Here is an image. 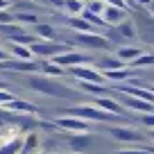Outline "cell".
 <instances>
[{
  "mask_svg": "<svg viewBox=\"0 0 154 154\" xmlns=\"http://www.w3.org/2000/svg\"><path fill=\"white\" fill-rule=\"evenodd\" d=\"M7 5H9L7 0H0V11H7Z\"/></svg>",
  "mask_w": 154,
  "mask_h": 154,
  "instance_id": "35",
  "label": "cell"
},
{
  "mask_svg": "<svg viewBox=\"0 0 154 154\" xmlns=\"http://www.w3.org/2000/svg\"><path fill=\"white\" fill-rule=\"evenodd\" d=\"M0 109L5 111H11V113H16V116H34L36 113V106L34 104H29V102H23V100H18V97H16V100H11L9 104H5V106H0Z\"/></svg>",
  "mask_w": 154,
  "mask_h": 154,
  "instance_id": "11",
  "label": "cell"
},
{
  "mask_svg": "<svg viewBox=\"0 0 154 154\" xmlns=\"http://www.w3.org/2000/svg\"><path fill=\"white\" fill-rule=\"evenodd\" d=\"M82 2H84V0H82Z\"/></svg>",
  "mask_w": 154,
  "mask_h": 154,
  "instance_id": "42",
  "label": "cell"
},
{
  "mask_svg": "<svg viewBox=\"0 0 154 154\" xmlns=\"http://www.w3.org/2000/svg\"><path fill=\"white\" fill-rule=\"evenodd\" d=\"M0 88H7V84H5V82H2V79H0Z\"/></svg>",
  "mask_w": 154,
  "mask_h": 154,
  "instance_id": "37",
  "label": "cell"
},
{
  "mask_svg": "<svg viewBox=\"0 0 154 154\" xmlns=\"http://www.w3.org/2000/svg\"><path fill=\"white\" fill-rule=\"evenodd\" d=\"M68 50H72L70 43H57V41H34L32 45H29V52H32V57H38V59H54L59 57V54L68 52Z\"/></svg>",
  "mask_w": 154,
  "mask_h": 154,
  "instance_id": "3",
  "label": "cell"
},
{
  "mask_svg": "<svg viewBox=\"0 0 154 154\" xmlns=\"http://www.w3.org/2000/svg\"><path fill=\"white\" fill-rule=\"evenodd\" d=\"M48 2H52L54 7H61V9H63V0H48Z\"/></svg>",
  "mask_w": 154,
  "mask_h": 154,
  "instance_id": "34",
  "label": "cell"
},
{
  "mask_svg": "<svg viewBox=\"0 0 154 154\" xmlns=\"http://www.w3.org/2000/svg\"><path fill=\"white\" fill-rule=\"evenodd\" d=\"M131 68H145V66H154V52H143L138 59L129 61Z\"/></svg>",
  "mask_w": 154,
  "mask_h": 154,
  "instance_id": "26",
  "label": "cell"
},
{
  "mask_svg": "<svg viewBox=\"0 0 154 154\" xmlns=\"http://www.w3.org/2000/svg\"><path fill=\"white\" fill-rule=\"evenodd\" d=\"M149 11H152V14H154V0H152V5H149Z\"/></svg>",
  "mask_w": 154,
  "mask_h": 154,
  "instance_id": "38",
  "label": "cell"
},
{
  "mask_svg": "<svg viewBox=\"0 0 154 154\" xmlns=\"http://www.w3.org/2000/svg\"><path fill=\"white\" fill-rule=\"evenodd\" d=\"M93 106H97V109L106 111V113H111V116H120V118H125V116H127L125 109H122L116 100H111V97H97Z\"/></svg>",
  "mask_w": 154,
  "mask_h": 154,
  "instance_id": "12",
  "label": "cell"
},
{
  "mask_svg": "<svg viewBox=\"0 0 154 154\" xmlns=\"http://www.w3.org/2000/svg\"><path fill=\"white\" fill-rule=\"evenodd\" d=\"M57 129H66V131H77V134H88V122L79 120V118H72V116H61L54 120Z\"/></svg>",
  "mask_w": 154,
  "mask_h": 154,
  "instance_id": "8",
  "label": "cell"
},
{
  "mask_svg": "<svg viewBox=\"0 0 154 154\" xmlns=\"http://www.w3.org/2000/svg\"><path fill=\"white\" fill-rule=\"evenodd\" d=\"M104 5H111V7H118V9H125L127 11V2L125 0H102Z\"/></svg>",
  "mask_w": 154,
  "mask_h": 154,
  "instance_id": "30",
  "label": "cell"
},
{
  "mask_svg": "<svg viewBox=\"0 0 154 154\" xmlns=\"http://www.w3.org/2000/svg\"><path fill=\"white\" fill-rule=\"evenodd\" d=\"M143 125L145 127H154V113H145L143 116Z\"/></svg>",
  "mask_w": 154,
  "mask_h": 154,
  "instance_id": "31",
  "label": "cell"
},
{
  "mask_svg": "<svg viewBox=\"0 0 154 154\" xmlns=\"http://www.w3.org/2000/svg\"><path fill=\"white\" fill-rule=\"evenodd\" d=\"M113 95H118V104L122 106V109H131V111H138V113H152L154 111V106L152 104H147V102H143V100H138V97H131V95H125V93H116L113 91Z\"/></svg>",
  "mask_w": 154,
  "mask_h": 154,
  "instance_id": "9",
  "label": "cell"
},
{
  "mask_svg": "<svg viewBox=\"0 0 154 154\" xmlns=\"http://www.w3.org/2000/svg\"><path fill=\"white\" fill-rule=\"evenodd\" d=\"M109 134L120 143H143L145 136L134 127H109Z\"/></svg>",
  "mask_w": 154,
  "mask_h": 154,
  "instance_id": "7",
  "label": "cell"
},
{
  "mask_svg": "<svg viewBox=\"0 0 154 154\" xmlns=\"http://www.w3.org/2000/svg\"><path fill=\"white\" fill-rule=\"evenodd\" d=\"M63 9L70 14V18L72 16H79L84 11V2L82 0H63Z\"/></svg>",
  "mask_w": 154,
  "mask_h": 154,
  "instance_id": "24",
  "label": "cell"
},
{
  "mask_svg": "<svg viewBox=\"0 0 154 154\" xmlns=\"http://www.w3.org/2000/svg\"><path fill=\"white\" fill-rule=\"evenodd\" d=\"M120 154H147V149L140 147V149H122Z\"/></svg>",
  "mask_w": 154,
  "mask_h": 154,
  "instance_id": "32",
  "label": "cell"
},
{
  "mask_svg": "<svg viewBox=\"0 0 154 154\" xmlns=\"http://www.w3.org/2000/svg\"><path fill=\"white\" fill-rule=\"evenodd\" d=\"M91 136L88 134H75V136H68V145H70V149L75 154H82L84 149H88V145H91Z\"/></svg>",
  "mask_w": 154,
  "mask_h": 154,
  "instance_id": "13",
  "label": "cell"
},
{
  "mask_svg": "<svg viewBox=\"0 0 154 154\" xmlns=\"http://www.w3.org/2000/svg\"><path fill=\"white\" fill-rule=\"evenodd\" d=\"M95 66H97L95 70H102V72H111V70H122V68H127L120 59H116V57H102V59H97Z\"/></svg>",
  "mask_w": 154,
  "mask_h": 154,
  "instance_id": "15",
  "label": "cell"
},
{
  "mask_svg": "<svg viewBox=\"0 0 154 154\" xmlns=\"http://www.w3.org/2000/svg\"><path fill=\"white\" fill-rule=\"evenodd\" d=\"M9 52L14 54V59H20V61H34V57H32V52H29V48H25V45L9 43Z\"/></svg>",
  "mask_w": 154,
  "mask_h": 154,
  "instance_id": "19",
  "label": "cell"
},
{
  "mask_svg": "<svg viewBox=\"0 0 154 154\" xmlns=\"http://www.w3.org/2000/svg\"><path fill=\"white\" fill-rule=\"evenodd\" d=\"M11 100H16L14 95H11L7 88H0V106H5V104H9Z\"/></svg>",
  "mask_w": 154,
  "mask_h": 154,
  "instance_id": "29",
  "label": "cell"
},
{
  "mask_svg": "<svg viewBox=\"0 0 154 154\" xmlns=\"http://www.w3.org/2000/svg\"><path fill=\"white\" fill-rule=\"evenodd\" d=\"M72 77L82 79V84H97V86H104V77H102L100 70H95L93 66H75V68H68Z\"/></svg>",
  "mask_w": 154,
  "mask_h": 154,
  "instance_id": "5",
  "label": "cell"
},
{
  "mask_svg": "<svg viewBox=\"0 0 154 154\" xmlns=\"http://www.w3.org/2000/svg\"><path fill=\"white\" fill-rule=\"evenodd\" d=\"M72 43L84 45V48H91V50H106L111 45V41L106 36H102V34H77V36L72 38Z\"/></svg>",
  "mask_w": 154,
  "mask_h": 154,
  "instance_id": "6",
  "label": "cell"
},
{
  "mask_svg": "<svg viewBox=\"0 0 154 154\" xmlns=\"http://www.w3.org/2000/svg\"><path fill=\"white\" fill-rule=\"evenodd\" d=\"M149 91H152V93H154V84H152V86H149Z\"/></svg>",
  "mask_w": 154,
  "mask_h": 154,
  "instance_id": "41",
  "label": "cell"
},
{
  "mask_svg": "<svg viewBox=\"0 0 154 154\" xmlns=\"http://www.w3.org/2000/svg\"><path fill=\"white\" fill-rule=\"evenodd\" d=\"M7 59H11V57H9V52L0 48V63H2V61H7Z\"/></svg>",
  "mask_w": 154,
  "mask_h": 154,
  "instance_id": "33",
  "label": "cell"
},
{
  "mask_svg": "<svg viewBox=\"0 0 154 154\" xmlns=\"http://www.w3.org/2000/svg\"><path fill=\"white\" fill-rule=\"evenodd\" d=\"M102 20H104L106 27H116V25H120L122 20H127V11L125 9H118V7L106 5L104 11H102Z\"/></svg>",
  "mask_w": 154,
  "mask_h": 154,
  "instance_id": "10",
  "label": "cell"
},
{
  "mask_svg": "<svg viewBox=\"0 0 154 154\" xmlns=\"http://www.w3.org/2000/svg\"><path fill=\"white\" fill-rule=\"evenodd\" d=\"M140 54H143L140 48H120L118 52H116V59H120V61L125 63V61H134V59H138Z\"/></svg>",
  "mask_w": 154,
  "mask_h": 154,
  "instance_id": "18",
  "label": "cell"
},
{
  "mask_svg": "<svg viewBox=\"0 0 154 154\" xmlns=\"http://www.w3.org/2000/svg\"><path fill=\"white\" fill-rule=\"evenodd\" d=\"M116 29H118V34H120V36H125V38H134V36H136V27H134V23H131L129 18L122 20L120 25H116Z\"/></svg>",
  "mask_w": 154,
  "mask_h": 154,
  "instance_id": "25",
  "label": "cell"
},
{
  "mask_svg": "<svg viewBox=\"0 0 154 154\" xmlns=\"http://www.w3.org/2000/svg\"><path fill=\"white\" fill-rule=\"evenodd\" d=\"M68 27L75 29L77 34H97V32H95V27H93V25H88L86 20L79 18V16H72V18L68 20Z\"/></svg>",
  "mask_w": 154,
  "mask_h": 154,
  "instance_id": "16",
  "label": "cell"
},
{
  "mask_svg": "<svg viewBox=\"0 0 154 154\" xmlns=\"http://www.w3.org/2000/svg\"><path fill=\"white\" fill-rule=\"evenodd\" d=\"M134 2H138V5H147V7L152 5V0H134Z\"/></svg>",
  "mask_w": 154,
  "mask_h": 154,
  "instance_id": "36",
  "label": "cell"
},
{
  "mask_svg": "<svg viewBox=\"0 0 154 154\" xmlns=\"http://www.w3.org/2000/svg\"><path fill=\"white\" fill-rule=\"evenodd\" d=\"M104 2L102 0H86L84 2V11H88V14H93V16H100L102 18V11H104Z\"/></svg>",
  "mask_w": 154,
  "mask_h": 154,
  "instance_id": "23",
  "label": "cell"
},
{
  "mask_svg": "<svg viewBox=\"0 0 154 154\" xmlns=\"http://www.w3.org/2000/svg\"><path fill=\"white\" fill-rule=\"evenodd\" d=\"M52 63H57L59 68H63V70H68V68H75V66H88V61H91V57H88L86 52H77V50H68V52L59 54V57L50 59Z\"/></svg>",
  "mask_w": 154,
  "mask_h": 154,
  "instance_id": "4",
  "label": "cell"
},
{
  "mask_svg": "<svg viewBox=\"0 0 154 154\" xmlns=\"http://www.w3.org/2000/svg\"><path fill=\"white\" fill-rule=\"evenodd\" d=\"M149 138H152V140H154V131H149Z\"/></svg>",
  "mask_w": 154,
  "mask_h": 154,
  "instance_id": "40",
  "label": "cell"
},
{
  "mask_svg": "<svg viewBox=\"0 0 154 154\" xmlns=\"http://www.w3.org/2000/svg\"><path fill=\"white\" fill-rule=\"evenodd\" d=\"M0 70H5V61H2V63H0Z\"/></svg>",
  "mask_w": 154,
  "mask_h": 154,
  "instance_id": "39",
  "label": "cell"
},
{
  "mask_svg": "<svg viewBox=\"0 0 154 154\" xmlns=\"http://www.w3.org/2000/svg\"><path fill=\"white\" fill-rule=\"evenodd\" d=\"M38 70H43L45 72V77H59V75H63V68H59L57 63H52V61H38Z\"/></svg>",
  "mask_w": 154,
  "mask_h": 154,
  "instance_id": "21",
  "label": "cell"
},
{
  "mask_svg": "<svg viewBox=\"0 0 154 154\" xmlns=\"http://www.w3.org/2000/svg\"><path fill=\"white\" fill-rule=\"evenodd\" d=\"M36 34L43 36L45 41H52L54 38V27L52 25H45V23H36Z\"/></svg>",
  "mask_w": 154,
  "mask_h": 154,
  "instance_id": "28",
  "label": "cell"
},
{
  "mask_svg": "<svg viewBox=\"0 0 154 154\" xmlns=\"http://www.w3.org/2000/svg\"><path fill=\"white\" fill-rule=\"evenodd\" d=\"M102 77H104L106 82H125V79H129V77H134V75H131V70H129V68H122V70L102 72Z\"/></svg>",
  "mask_w": 154,
  "mask_h": 154,
  "instance_id": "20",
  "label": "cell"
},
{
  "mask_svg": "<svg viewBox=\"0 0 154 154\" xmlns=\"http://www.w3.org/2000/svg\"><path fill=\"white\" fill-rule=\"evenodd\" d=\"M18 154H41V149H38V134H36V131H29V134L23 138V145H20Z\"/></svg>",
  "mask_w": 154,
  "mask_h": 154,
  "instance_id": "14",
  "label": "cell"
},
{
  "mask_svg": "<svg viewBox=\"0 0 154 154\" xmlns=\"http://www.w3.org/2000/svg\"><path fill=\"white\" fill-rule=\"evenodd\" d=\"M11 18H14V20H20V23H32V25L38 23V18H36V14H34V11H16Z\"/></svg>",
  "mask_w": 154,
  "mask_h": 154,
  "instance_id": "27",
  "label": "cell"
},
{
  "mask_svg": "<svg viewBox=\"0 0 154 154\" xmlns=\"http://www.w3.org/2000/svg\"><path fill=\"white\" fill-rule=\"evenodd\" d=\"M20 34H27L18 23H7V25H0V36H5L7 41L14 36H20Z\"/></svg>",
  "mask_w": 154,
  "mask_h": 154,
  "instance_id": "17",
  "label": "cell"
},
{
  "mask_svg": "<svg viewBox=\"0 0 154 154\" xmlns=\"http://www.w3.org/2000/svg\"><path fill=\"white\" fill-rule=\"evenodd\" d=\"M66 116H72V118H79V120H93V122H113L120 120V116H111L106 111L97 109V106H88V104H79V106H70V109L63 111Z\"/></svg>",
  "mask_w": 154,
  "mask_h": 154,
  "instance_id": "2",
  "label": "cell"
},
{
  "mask_svg": "<svg viewBox=\"0 0 154 154\" xmlns=\"http://www.w3.org/2000/svg\"><path fill=\"white\" fill-rule=\"evenodd\" d=\"M23 84L29 91H36L41 95H50V97H70L72 95V91L66 84H59L52 77H45V75H27V77H23Z\"/></svg>",
  "mask_w": 154,
  "mask_h": 154,
  "instance_id": "1",
  "label": "cell"
},
{
  "mask_svg": "<svg viewBox=\"0 0 154 154\" xmlns=\"http://www.w3.org/2000/svg\"><path fill=\"white\" fill-rule=\"evenodd\" d=\"M20 145H23V138H9L7 143L0 145V154H18L20 152Z\"/></svg>",
  "mask_w": 154,
  "mask_h": 154,
  "instance_id": "22",
  "label": "cell"
}]
</instances>
